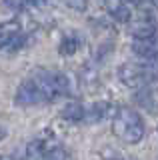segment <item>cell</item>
I'll use <instances>...</instances> for the list:
<instances>
[{"instance_id": "6da1fadb", "label": "cell", "mask_w": 158, "mask_h": 160, "mask_svg": "<svg viewBox=\"0 0 158 160\" xmlns=\"http://www.w3.org/2000/svg\"><path fill=\"white\" fill-rule=\"evenodd\" d=\"M112 132L126 144H138L144 138V122L142 116L132 108H118L112 118Z\"/></svg>"}, {"instance_id": "7a4b0ae2", "label": "cell", "mask_w": 158, "mask_h": 160, "mask_svg": "<svg viewBox=\"0 0 158 160\" xmlns=\"http://www.w3.org/2000/svg\"><path fill=\"white\" fill-rule=\"evenodd\" d=\"M32 80L42 90L46 102H50V100L58 98V96H66L70 92V80H68V76L64 72H54V70L40 68L34 74Z\"/></svg>"}, {"instance_id": "3957f363", "label": "cell", "mask_w": 158, "mask_h": 160, "mask_svg": "<svg viewBox=\"0 0 158 160\" xmlns=\"http://www.w3.org/2000/svg\"><path fill=\"white\" fill-rule=\"evenodd\" d=\"M22 44V26L16 20L0 24V50H16Z\"/></svg>"}, {"instance_id": "277c9868", "label": "cell", "mask_w": 158, "mask_h": 160, "mask_svg": "<svg viewBox=\"0 0 158 160\" xmlns=\"http://www.w3.org/2000/svg\"><path fill=\"white\" fill-rule=\"evenodd\" d=\"M14 100H16L18 106H38V104L46 102L42 90L36 86V82H34V80H24L20 86H18Z\"/></svg>"}, {"instance_id": "5b68a950", "label": "cell", "mask_w": 158, "mask_h": 160, "mask_svg": "<svg viewBox=\"0 0 158 160\" xmlns=\"http://www.w3.org/2000/svg\"><path fill=\"white\" fill-rule=\"evenodd\" d=\"M118 78L122 80L124 86H130V88H138L146 82L144 68L138 66V64H132V62H126L118 68Z\"/></svg>"}, {"instance_id": "8992f818", "label": "cell", "mask_w": 158, "mask_h": 160, "mask_svg": "<svg viewBox=\"0 0 158 160\" xmlns=\"http://www.w3.org/2000/svg\"><path fill=\"white\" fill-rule=\"evenodd\" d=\"M130 34L134 36V40L156 36V22H154V18L152 16H142L138 20H132L130 22Z\"/></svg>"}, {"instance_id": "52a82bcc", "label": "cell", "mask_w": 158, "mask_h": 160, "mask_svg": "<svg viewBox=\"0 0 158 160\" xmlns=\"http://www.w3.org/2000/svg\"><path fill=\"white\" fill-rule=\"evenodd\" d=\"M132 50H134L140 58H144V60H154V58H158V36L134 40Z\"/></svg>"}, {"instance_id": "ba28073f", "label": "cell", "mask_w": 158, "mask_h": 160, "mask_svg": "<svg viewBox=\"0 0 158 160\" xmlns=\"http://www.w3.org/2000/svg\"><path fill=\"white\" fill-rule=\"evenodd\" d=\"M106 10L112 14V18L118 22H130L132 20V10L124 4V0H104Z\"/></svg>"}, {"instance_id": "9c48e42d", "label": "cell", "mask_w": 158, "mask_h": 160, "mask_svg": "<svg viewBox=\"0 0 158 160\" xmlns=\"http://www.w3.org/2000/svg\"><path fill=\"white\" fill-rule=\"evenodd\" d=\"M80 44H82V38L78 36L76 32H70V34H64V36H62L58 50H60L62 56H72L74 52H78Z\"/></svg>"}, {"instance_id": "30bf717a", "label": "cell", "mask_w": 158, "mask_h": 160, "mask_svg": "<svg viewBox=\"0 0 158 160\" xmlns=\"http://www.w3.org/2000/svg\"><path fill=\"white\" fill-rule=\"evenodd\" d=\"M108 110H110V106L106 102H96L88 110H84V120L90 124H96V122H100V120H104L108 116Z\"/></svg>"}, {"instance_id": "8fae6325", "label": "cell", "mask_w": 158, "mask_h": 160, "mask_svg": "<svg viewBox=\"0 0 158 160\" xmlns=\"http://www.w3.org/2000/svg\"><path fill=\"white\" fill-rule=\"evenodd\" d=\"M62 118L68 120V122H80V120H84V106H82L80 102H68L66 106L62 108Z\"/></svg>"}, {"instance_id": "7c38bea8", "label": "cell", "mask_w": 158, "mask_h": 160, "mask_svg": "<svg viewBox=\"0 0 158 160\" xmlns=\"http://www.w3.org/2000/svg\"><path fill=\"white\" fill-rule=\"evenodd\" d=\"M42 160H68V154L58 144H46L42 152Z\"/></svg>"}, {"instance_id": "4fadbf2b", "label": "cell", "mask_w": 158, "mask_h": 160, "mask_svg": "<svg viewBox=\"0 0 158 160\" xmlns=\"http://www.w3.org/2000/svg\"><path fill=\"white\" fill-rule=\"evenodd\" d=\"M136 102L140 104V106H144L146 110L154 112V98H152V92L148 88H140L136 92Z\"/></svg>"}, {"instance_id": "5bb4252c", "label": "cell", "mask_w": 158, "mask_h": 160, "mask_svg": "<svg viewBox=\"0 0 158 160\" xmlns=\"http://www.w3.org/2000/svg\"><path fill=\"white\" fill-rule=\"evenodd\" d=\"M144 76L146 80H154V82H158V58L154 60H146L144 66Z\"/></svg>"}, {"instance_id": "9a60e30c", "label": "cell", "mask_w": 158, "mask_h": 160, "mask_svg": "<svg viewBox=\"0 0 158 160\" xmlns=\"http://www.w3.org/2000/svg\"><path fill=\"white\" fill-rule=\"evenodd\" d=\"M64 2L74 10H84L86 8V0H64Z\"/></svg>"}, {"instance_id": "2e32d148", "label": "cell", "mask_w": 158, "mask_h": 160, "mask_svg": "<svg viewBox=\"0 0 158 160\" xmlns=\"http://www.w3.org/2000/svg\"><path fill=\"white\" fill-rule=\"evenodd\" d=\"M30 2L38 4V6H44V4H48V2H50V0H30Z\"/></svg>"}, {"instance_id": "e0dca14e", "label": "cell", "mask_w": 158, "mask_h": 160, "mask_svg": "<svg viewBox=\"0 0 158 160\" xmlns=\"http://www.w3.org/2000/svg\"><path fill=\"white\" fill-rule=\"evenodd\" d=\"M4 136H6V130H4V128H2V126H0V140H2V138H4Z\"/></svg>"}, {"instance_id": "ac0fdd59", "label": "cell", "mask_w": 158, "mask_h": 160, "mask_svg": "<svg viewBox=\"0 0 158 160\" xmlns=\"http://www.w3.org/2000/svg\"><path fill=\"white\" fill-rule=\"evenodd\" d=\"M154 2H156V4H158V0H154Z\"/></svg>"}]
</instances>
